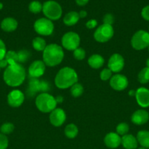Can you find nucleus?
<instances>
[{
  "instance_id": "obj_15",
  "label": "nucleus",
  "mask_w": 149,
  "mask_h": 149,
  "mask_svg": "<svg viewBox=\"0 0 149 149\" xmlns=\"http://www.w3.org/2000/svg\"><path fill=\"white\" fill-rule=\"evenodd\" d=\"M24 100V94L19 90H12L7 95V103L9 106L13 108H18L21 106Z\"/></svg>"
},
{
  "instance_id": "obj_25",
  "label": "nucleus",
  "mask_w": 149,
  "mask_h": 149,
  "mask_svg": "<svg viewBox=\"0 0 149 149\" xmlns=\"http://www.w3.org/2000/svg\"><path fill=\"white\" fill-rule=\"evenodd\" d=\"M64 134L67 138L70 139H73L78 134V128L74 124H69L64 129Z\"/></svg>"
},
{
  "instance_id": "obj_46",
  "label": "nucleus",
  "mask_w": 149,
  "mask_h": 149,
  "mask_svg": "<svg viewBox=\"0 0 149 149\" xmlns=\"http://www.w3.org/2000/svg\"><path fill=\"white\" fill-rule=\"evenodd\" d=\"M2 8H3V4L0 2V10H1Z\"/></svg>"
},
{
  "instance_id": "obj_37",
  "label": "nucleus",
  "mask_w": 149,
  "mask_h": 149,
  "mask_svg": "<svg viewBox=\"0 0 149 149\" xmlns=\"http://www.w3.org/2000/svg\"><path fill=\"white\" fill-rule=\"evenodd\" d=\"M7 52V49H6L5 44H4V42L0 39V61L4 59Z\"/></svg>"
},
{
  "instance_id": "obj_29",
  "label": "nucleus",
  "mask_w": 149,
  "mask_h": 149,
  "mask_svg": "<svg viewBox=\"0 0 149 149\" xmlns=\"http://www.w3.org/2000/svg\"><path fill=\"white\" fill-rule=\"evenodd\" d=\"M18 63H23L26 62L31 57V52L26 49H21L18 51Z\"/></svg>"
},
{
  "instance_id": "obj_11",
  "label": "nucleus",
  "mask_w": 149,
  "mask_h": 149,
  "mask_svg": "<svg viewBox=\"0 0 149 149\" xmlns=\"http://www.w3.org/2000/svg\"><path fill=\"white\" fill-rule=\"evenodd\" d=\"M128 84V79L126 76L122 74H115L110 79V85L116 91H123L127 88Z\"/></svg>"
},
{
  "instance_id": "obj_20",
  "label": "nucleus",
  "mask_w": 149,
  "mask_h": 149,
  "mask_svg": "<svg viewBox=\"0 0 149 149\" xmlns=\"http://www.w3.org/2000/svg\"><path fill=\"white\" fill-rule=\"evenodd\" d=\"M1 28L4 31H14L18 28V21L13 17H6L1 22Z\"/></svg>"
},
{
  "instance_id": "obj_28",
  "label": "nucleus",
  "mask_w": 149,
  "mask_h": 149,
  "mask_svg": "<svg viewBox=\"0 0 149 149\" xmlns=\"http://www.w3.org/2000/svg\"><path fill=\"white\" fill-rule=\"evenodd\" d=\"M83 87L82 84L79 83H75L70 87V93L72 97H78L80 95H82L83 93Z\"/></svg>"
},
{
  "instance_id": "obj_26",
  "label": "nucleus",
  "mask_w": 149,
  "mask_h": 149,
  "mask_svg": "<svg viewBox=\"0 0 149 149\" xmlns=\"http://www.w3.org/2000/svg\"><path fill=\"white\" fill-rule=\"evenodd\" d=\"M137 79L140 84H147L149 82V68L145 67L139 72Z\"/></svg>"
},
{
  "instance_id": "obj_6",
  "label": "nucleus",
  "mask_w": 149,
  "mask_h": 149,
  "mask_svg": "<svg viewBox=\"0 0 149 149\" xmlns=\"http://www.w3.org/2000/svg\"><path fill=\"white\" fill-rule=\"evenodd\" d=\"M131 45L136 50H142L149 47V33L144 30L137 31L131 39Z\"/></svg>"
},
{
  "instance_id": "obj_16",
  "label": "nucleus",
  "mask_w": 149,
  "mask_h": 149,
  "mask_svg": "<svg viewBox=\"0 0 149 149\" xmlns=\"http://www.w3.org/2000/svg\"><path fill=\"white\" fill-rule=\"evenodd\" d=\"M136 101L140 107H149V90L145 87H140L136 90Z\"/></svg>"
},
{
  "instance_id": "obj_27",
  "label": "nucleus",
  "mask_w": 149,
  "mask_h": 149,
  "mask_svg": "<svg viewBox=\"0 0 149 149\" xmlns=\"http://www.w3.org/2000/svg\"><path fill=\"white\" fill-rule=\"evenodd\" d=\"M4 58L8 63L9 65H13V64L18 63V53L15 51L10 50L7 51L6 53Z\"/></svg>"
},
{
  "instance_id": "obj_19",
  "label": "nucleus",
  "mask_w": 149,
  "mask_h": 149,
  "mask_svg": "<svg viewBox=\"0 0 149 149\" xmlns=\"http://www.w3.org/2000/svg\"><path fill=\"white\" fill-rule=\"evenodd\" d=\"M121 144L125 149H136L138 146V142L134 135L127 134L121 138Z\"/></svg>"
},
{
  "instance_id": "obj_40",
  "label": "nucleus",
  "mask_w": 149,
  "mask_h": 149,
  "mask_svg": "<svg viewBox=\"0 0 149 149\" xmlns=\"http://www.w3.org/2000/svg\"><path fill=\"white\" fill-rule=\"evenodd\" d=\"M9 65L8 63H7V61H6L5 58H4V59L1 60L0 61V68H7V66Z\"/></svg>"
},
{
  "instance_id": "obj_23",
  "label": "nucleus",
  "mask_w": 149,
  "mask_h": 149,
  "mask_svg": "<svg viewBox=\"0 0 149 149\" xmlns=\"http://www.w3.org/2000/svg\"><path fill=\"white\" fill-rule=\"evenodd\" d=\"M80 17H79L78 13L74 11H71L65 15L64 17V23L66 26H72L75 25L78 22Z\"/></svg>"
},
{
  "instance_id": "obj_48",
  "label": "nucleus",
  "mask_w": 149,
  "mask_h": 149,
  "mask_svg": "<svg viewBox=\"0 0 149 149\" xmlns=\"http://www.w3.org/2000/svg\"><path fill=\"white\" fill-rule=\"evenodd\" d=\"M148 52H149V47H148Z\"/></svg>"
},
{
  "instance_id": "obj_39",
  "label": "nucleus",
  "mask_w": 149,
  "mask_h": 149,
  "mask_svg": "<svg viewBox=\"0 0 149 149\" xmlns=\"http://www.w3.org/2000/svg\"><path fill=\"white\" fill-rule=\"evenodd\" d=\"M86 26L89 29H93L96 28V26H97V21L95 19H91V20H89L86 23Z\"/></svg>"
},
{
  "instance_id": "obj_38",
  "label": "nucleus",
  "mask_w": 149,
  "mask_h": 149,
  "mask_svg": "<svg viewBox=\"0 0 149 149\" xmlns=\"http://www.w3.org/2000/svg\"><path fill=\"white\" fill-rule=\"evenodd\" d=\"M141 15L144 20L149 21V5L143 7L141 11Z\"/></svg>"
},
{
  "instance_id": "obj_10",
  "label": "nucleus",
  "mask_w": 149,
  "mask_h": 149,
  "mask_svg": "<svg viewBox=\"0 0 149 149\" xmlns=\"http://www.w3.org/2000/svg\"><path fill=\"white\" fill-rule=\"evenodd\" d=\"M80 44V36L73 31L67 32L61 38V45L67 50L74 51L79 47Z\"/></svg>"
},
{
  "instance_id": "obj_33",
  "label": "nucleus",
  "mask_w": 149,
  "mask_h": 149,
  "mask_svg": "<svg viewBox=\"0 0 149 149\" xmlns=\"http://www.w3.org/2000/svg\"><path fill=\"white\" fill-rule=\"evenodd\" d=\"M73 56L76 60L82 61L86 58V51L82 47H77L73 51Z\"/></svg>"
},
{
  "instance_id": "obj_47",
  "label": "nucleus",
  "mask_w": 149,
  "mask_h": 149,
  "mask_svg": "<svg viewBox=\"0 0 149 149\" xmlns=\"http://www.w3.org/2000/svg\"><path fill=\"white\" fill-rule=\"evenodd\" d=\"M138 149H146V148H143V147H141V148H139Z\"/></svg>"
},
{
  "instance_id": "obj_14",
  "label": "nucleus",
  "mask_w": 149,
  "mask_h": 149,
  "mask_svg": "<svg viewBox=\"0 0 149 149\" xmlns=\"http://www.w3.org/2000/svg\"><path fill=\"white\" fill-rule=\"evenodd\" d=\"M28 72L31 78L39 79L45 74V64L42 61L37 60V61H34L29 65Z\"/></svg>"
},
{
  "instance_id": "obj_13",
  "label": "nucleus",
  "mask_w": 149,
  "mask_h": 149,
  "mask_svg": "<svg viewBox=\"0 0 149 149\" xmlns=\"http://www.w3.org/2000/svg\"><path fill=\"white\" fill-rule=\"evenodd\" d=\"M67 116L66 113L62 109L56 108L50 113L49 120L51 125L54 127H60L65 122Z\"/></svg>"
},
{
  "instance_id": "obj_9",
  "label": "nucleus",
  "mask_w": 149,
  "mask_h": 149,
  "mask_svg": "<svg viewBox=\"0 0 149 149\" xmlns=\"http://www.w3.org/2000/svg\"><path fill=\"white\" fill-rule=\"evenodd\" d=\"M114 34V30L112 26L108 24H102L99 26L93 33L94 39L100 43H105L112 39Z\"/></svg>"
},
{
  "instance_id": "obj_32",
  "label": "nucleus",
  "mask_w": 149,
  "mask_h": 149,
  "mask_svg": "<svg viewBox=\"0 0 149 149\" xmlns=\"http://www.w3.org/2000/svg\"><path fill=\"white\" fill-rule=\"evenodd\" d=\"M15 129V126L13 124L10 123V122H6V123L3 124L0 127V131L4 135H9L11 134L13 132Z\"/></svg>"
},
{
  "instance_id": "obj_22",
  "label": "nucleus",
  "mask_w": 149,
  "mask_h": 149,
  "mask_svg": "<svg viewBox=\"0 0 149 149\" xmlns=\"http://www.w3.org/2000/svg\"><path fill=\"white\" fill-rule=\"evenodd\" d=\"M138 143L145 148H149V131L140 130L137 132V137Z\"/></svg>"
},
{
  "instance_id": "obj_18",
  "label": "nucleus",
  "mask_w": 149,
  "mask_h": 149,
  "mask_svg": "<svg viewBox=\"0 0 149 149\" xmlns=\"http://www.w3.org/2000/svg\"><path fill=\"white\" fill-rule=\"evenodd\" d=\"M104 142L108 148H116L121 144V137L115 132H109L105 135Z\"/></svg>"
},
{
  "instance_id": "obj_31",
  "label": "nucleus",
  "mask_w": 149,
  "mask_h": 149,
  "mask_svg": "<svg viewBox=\"0 0 149 149\" xmlns=\"http://www.w3.org/2000/svg\"><path fill=\"white\" fill-rule=\"evenodd\" d=\"M129 130V127L128 124L125 122H121L118 124L116 127V133L118 134L120 136H124V135L128 134Z\"/></svg>"
},
{
  "instance_id": "obj_43",
  "label": "nucleus",
  "mask_w": 149,
  "mask_h": 149,
  "mask_svg": "<svg viewBox=\"0 0 149 149\" xmlns=\"http://www.w3.org/2000/svg\"><path fill=\"white\" fill-rule=\"evenodd\" d=\"M56 100V103H62L64 99H63V97L61 96H57L56 97H55Z\"/></svg>"
},
{
  "instance_id": "obj_3",
  "label": "nucleus",
  "mask_w": 149,
  "mask_h": 149,
  "mask_svg": "<svg viewBox=\"0 0 149 149\" xmlns=\"http://www.w3.org/2000/svg\"><path fill=\"white\" fill-rule=\"evenodd\" d=\"M78 76L77 72L70 67H64L61 68L55 77V84L58 88L64 90L71 87L77 82Z\"/></svg>"
},
{
  "instance_id": "obj_50",
  "label": "nucleus",
  "mask_w": 149,
  "mask_h": 149,
  "mask_svg": "<svg viewBox=\"0 0 149 149\" xmlns=\"http://www.w3.org/2000/svg\"><path fill=\"white\" fill-rule=\"evenodd\" d=\"M0 70H1V68H0Z\"/></svg>"
},
{
  "instance_id": "obj_44",
  "label": "nucleus",
  "mask_w": 149,
  "mask_h": 149,
  "mask_svg": "<svg viewBox=\"0 0 149 149\" xmlns=\"http://www.w3.org/2000/svg\"><path fill=\"white\" fill-rule=\"evenodd\" d=\"M135 95H136V90H129V95L131 96V97H133L134 96L135 97Z\"/></svg>"
},
{
  "instance_id": "obj_4",
  "label": "nucleus",
  "mask_w": 149,
  "mask_h": 149,
  "mask_svg": "<svg viewBox=\"0 0 149 149\" xmlns=\"http://www.w3.org/2000/svg\"><path fill=\"white\" fill-rule=\"evenodd\" d=\"M35 104L38 110L42 113H51L57 106L55 97L48 93H39L36 97Z\"/></svg>"
},
{
  "instance_id": "obj_30",
  "label": "nucleus",
  "mask_w": 149,
  "mask_h": 149,
  "mask_svg": "<svg viewBox=\"0 0 149 149\" xmlns=\"http://www.w3.org/2000/svg\"><path fill=\"white\" fill-rule=\"evenodd\" d=\"M29 10L34 14L39 13L42 11V4L38 1H32L29 5Z\"/></svg>"
},
{
  "instance_id": "obj_34",
  "label": "nucleus",
  "mask_w": 149,
  "mask_h": 149,
  "mask_svg": "<svg viewBox=\"0 0 149 149\" xmlns=\"http://www.w3.org/2000/svg\"><path fill=\"white\" fill-rule=\"evenodd\" d=\"M112 77V72L108 68H104L100 72V79L102 81H108Z\"/></svg>"
},
{
  "instance_id": "obj_1",
  "label": "nucleus",
  "mask_w": 149,
  "mask_h": 149,
  "mask_svg": "<svg viewBox=\"0 0 149 149\" xmlns=\"http://www.w3.org/2000/svg\"><path fill=\"white\" fill-rule=\"evenodd\" d=\"M3 79L4 82L10 87H18L25 81L26 70L20 63L10 65L4 70Z\"/></svg>"
},
{
  "instance_id": "obj_21",
  "label": "nucleus",
  "mask_w": 149,
  "mask_h": 149,
  "mask_svg": "<svg viewBox=\"0 0 149 149\" xmlns=\"http://www.w3.org/2000/svg\"><path fill=\"white\" fill-rule=\"evenodd\" d=\"M104 63H105V59L102 55H99V54H94V55H91L88 59L89 65L94 69H98L103 66Z\"/></svg>"
},
{
  "instance_id": "obj_2",
  "label": "nucleus",
  "mask_w": 149,
  "mask_h": 149,
  "mask_svg": "<svg viewBox=\"0 0 149 149\" xmlns=\"http://www.w3.org/2000/svg\"><path fill=\"white\" fill-rule=\"evenodd\" d=\"M64 52L62 47L57 44H50L47 45L42 52V61L45 65L54 67L62 62Z\"/></svg>"
},
{
  "instance_id": "obj_24",
  "label": "nucleus",
  "mask_w": 149,
  "mask_h": 149,
  "mask_svg": "<svg viewBox=\"0 0 149 149\" xmlns=\"http://www.w3.org/2000/svg\"><path fill=\"white\" fill-rule=\"evenodd\" d=\"M46 46V42L43 38L37 36L32 40V47L35 50L38 52H43Z\"/></svg>"
},
{
  "instance_id": "obj_7",
  "label": "nucleus",
  "mask_w": 149,
  "mask_h": 149,
  "mask_svg": "<svg viewBox=\"0 0 149 149\" xmlns=\"http://www.w3.org/2000/svg\"><path fill=\"white\" fill-rule=\"evenodd\" d=\"M34 29L38 34L47 36L53 33L54 25L52 20L46 17H41L34 22Z\"/></svg>"
},
{
  "instance_id": "obj_41",
  "label": "nucleus",
  "mask_w": 149,
  "mask_h": 149,
  "mask_svg": "<svg viewBox=\"0 0 149 149\" xmlns=\"http://www.w3.org/2000/svg\"><path fill=\"white\" fill-rule=\"evenodd\" d=\"M75 1L79 6H84L89 2V0H75Z\"/></svg>"
},
{
  "instance_id": "obj_5",
  "label": "nucleus",
  "mask_w": 149,
  "mask_h": 149,
  "mask_svg": "<svg viewBox=\"0 0 149 149\" xmlns=\"http://www.w3.org/2000/svg\"><path fill=\"white\" fill-rule=\"evenodd\" d=\"M42 13L46 18L51 20H57L62 15V8L58 2L50 0L42 4Z\"/></svg>"
},
{
  "instance_id": "obj_49",
  "label": "nucleus",
  "mask_w": 149,
  "mask_h": 149,
  "mask_svg": "<svg viewBox=\"0 0 149 149\" xmlns=\"http://www.w3.org/2000/svg\"><path fill=\"white\" fill-rule=\"evenodd\" d=\"M148 33H149V29H148Z\"/></svg>"
},
{
  "instance_id": "obj_12",
  "label": "nucleus",
  "mask_w": 149,
  "mask_h": 149,
  "mask_svg": "<svg viewBox=\"0 0 149 149\" xmlns=\"http://www.w3.org/2000/svg\"><path fill=\"white\" fill-rule=\"evenodd\" d=\"M108 68L112 73H119L124 67V59L120 54L115 53L112 55L108 60Z\"/></svg>"
},
{
  "instance_id": "obj_42",
  "label": "nucleus",
  "mask_w": 149,
  "mask_h": 149,
  "mask_svg": "<svg viewBox=\"0 0 149 149\" xmlns=\"http://www.w3.org/2000/svg\"><path fill=\"white\" fill-rule=\"evenodd\" d=\"M78 14L80 18H84V17H86V16H87V13H86V11H85V10H81L80 13H78Z\"/></svg>"
},
{
  "instance_id": "obj_36",
  "label": "nucleus",
  "mask_w": 149,
  "mask_h": 149,
  "mask_svg": "<svg viewBox=\"0 0 149 149\" xmlns=\"http://www.w3.org/2000/svg\"><path fill=\"white\" fill-rule=\"evenodd\" d=\"M114 17L112 14H110V13H108V14L105 15L103 17V23L104 24H108L112 26V23H114Z\"/></svg>"
},
{
  "instance_id": "obj_35",
  "label": "nucleus",
  "mask_w": 149,
  "mask_h": 149,
  "mask_svg": "<svg viewBox=\"0 0 149 149\" xmlns=\"http://www.w3.org/2000/svg\"><path fill=\"white\" fill-rule=\"evenodd\" d=\"M9 141L7 136L2 133H0V149H7L8 147Z\"/></svg>"
},
{
  "instance_id": "obj_8",
  "label": "nucleus",
  "mask_w": 149,
  "mask_h": 149,
  "mask_svg": "<svg viewBox=\"0 0 149 149\" xmlns=\"http://www.w3.org/2000/svg\"><path fill=\"white\" fill-rule=\"evenodd\" d=\"M50 90V84L45 80H39V79L31 78L27 89V95L29 97L35 95L39 92L47 93Z\"/></svg>"
},
{
  "instance_id": "obj_17",
  "label": "nucleus",
  "mask_w": 149,
  "mask_h": 149,
  "mask_svg": "<svg viewBox=\"0 0 149 149\" xmlns=\"http://www.w3.org/2000/svg\"><path fill=\"white\" fill-rule=\"evenodd\" d=\"M149 120V113L144 109H138L132 113L131 121L136 125H143Z\"/></svg>"
},
{
  "instance_id": "obj_45",
  "label": "nucleus",
  "mask_w": 149,
  "mask_h": 149,
  "mask_svg": "<svg viewBox=\"0 0 149 149\" xmlns=\"http://www.w3.org/2000/svg\"><path fill=\"white\" fill-rule=\"evenodd\" d=\"M146 67L149 68V58L146 60Z\"/></svg>"
}]
</instances>
